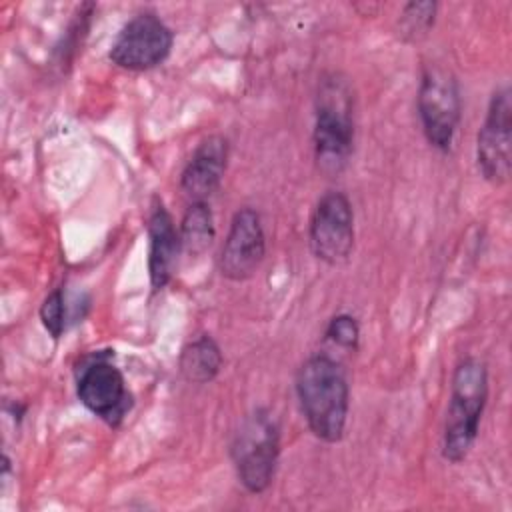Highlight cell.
I'll return each mask as SVG.
<instances>
[{
    "instance_id": "obj_1",
    "label": "cell",
    "mask_w": 512,
    "mask_h": 512,
    "mask_svg": "<svg viewBox=\"0 0 512 512\" xmlns=\"http://www.w3.org/2000/svg\"><path fill=\"white\" fill-rule=\"evenodd\" d=\"M294 384L310 432L322 442H340L350 408V388L342 366L326 354L310 356L298 368Z\"/></svg>"
},
{
    "instance_id": "obj_2",
    "label": "cell",
    "mask_w": 512,
    "mask_h": 512,
    "mask_svg": "<svg viewBox=\"0 0 512 512\" xmlns=\"http://www.w3.org/2000/svg\"><path fill=\"white\" fill-rule=\"evenodd\" d=\"M314 160L322 174H340L354 146V112L352 92L338 74L322 78L316 96L314 120Z\"/></svg>"
},
{
    "instance_id": "obj_3",
    "label": "cell",
    "mask_w": 512,
    "mask_h": 512,
    "mask_svg": "<svg viewBox=\"0 0 512 512\" xmlns=\"http://www.w3.org/2000/svg\"><path fill=\"white\" fill-rule=\"evenodd\" d=\"M488 400V370L478 358H464L452 374L450 404L444 422L442 456L448 462H462L474 446L480 418Z\"/></svg>"
},
{
    "instance_id": "obj_4",
    "label": "cell",
    "mask_w": 512,
    "mask_h": 512,
    "mask_svg": "<svg viewBox=\"0 0 512 512\" xmlns=\"http://www.w3.org/2000/svg\"><path fill=\"white\" fill-rule=\"evenodd\" d=\"M230 454L236 476L250 494H262L272 484L280 456V428L270 410L256 408L242 420Z\"/></svg>"
},
{
    "instance_id": "obj_5",
    "label": "cell",
    "mask_w": 512,
    "mask_h": 512,
    "mask_svg": "<svg viewBox=\"0 0 512 512\" xmlns=\"http://www.w3.org/2000/svg\"><path fill=\"white\" fill-rule=\"evenodd\" d=\"M460 110V90L454 74L440 66H428L418 88V116L426 140L440 152L452 148Z\"/></svg>"
},
{
    "instance_id": "obj_6",
    "label": "cell",
    "mask_w": 512,
    "mask_h": 512,
    "mask_svg": "<svg viewBox=\"0 0 512 512\" xmlns=\"http://www.w3.org/2000/svg\"><path fill=\"white\" fill-rule=\"evenodd\" d=\"M78 400L108 426H118L132 408V396L122 372L112 364V352H94L82 360L76 380Z\"/></svg>"
},
{
    "instance_id": "obj_7",
    "label": "cell",
    "mask_w": 512,
    "mask_h": 512,
    "mask_svg": "<svg viewBox=\"0 0 512 512\" xmlns=\"http://www.w3.org/2000/svg\"><path fill=\"white\" fill-rule=\"evenodd\" d=\"M308 240L312 254L330 264H342L354 250V210L346 194L326 192L310 218Z\"/></svg>"
},
{
    "instance_id": "obj_8",
    "label": "cell",
    "mask_w": 512,
    "mask_h": 512,
    "mask_svg": "<svg viewBox=\"0 0 512 512\" xmlns=\"http://www.w3.org/2000/svg\"><path fill=\"white\" fill-rule=\"evenodd\" d=\"M172 44V30L156 14L142 12L120 30L108 56L118 68L142 72L162 64Z\"/></svg>"
},
{
    "instance_id": "obj_9",
    "label": "cell",
    "mask_w": 512,
    "mask_h": 512,
    "mask_svg": "<svg viewBox=\"0 0 512 512\" xmlns=\"http://www.w3.org/2000/svg\"><path fill=\"white\" fill-rule=\"evenodd\" d=\"M512 100L510 90L498 88L488 104L484 124L476 138V162L488 182L504 184L510 176Z\"/></svg>"
},
{
    "instance_id": "obj_10",
    "label": "cell",
    "mask_w": 512,
    "mask_h": 512,
    "mask_svg": "<svg viewBox=\"0 0 512 512\" xmlns=\"http://www.w3.org/2000/svg\"><path fill=\"white\" fill-rule=\"evenodd\" d=\"M266 254V236L260 214L254 208H240L230 222L228 236L220 250V274L232 282L248 280L256 274Z\"/></svg>"
},
{
    "instance_id": "obj_11",
    "label": "cell",
    "mask_w": 512,
    "mask_h": 512,
    "mask_svg": "<svg viewBox=\"0 0 512 512\" xmlns=\"http://www.w3.org/2000/svg\"><path fill=\"white\" fill-rule=\"evenodd\" d=\"M228 140L220 134L204 138L182 170L180 186L192 202H206L216 192L226 172Z\"/></svg>"
},
{
    "instance_id": "obj_12",
    "label": "cell",
    "mask_w": 512,
    "mask_h": 512,
    "mask_svg": "<svg viewBox=\"0 0 512 512\" xmlns=\"http://www.w3.org/2000/svg\"><path fill=\"white\" fill-rule=\"evenodd\" d=\"M148 276L154 290H162L174 276L178 254L182 250L180 232L162 200L154 198L148 216Z\"/></svg>"
},
{
    "instance_id": "obj_13",
    "label": "cell",
    "mask_w": 512,
    "mask_h": 512,
    "mask_svg": "<svg viewBox=\"0 0 512 512\" xmlns=\"http://www.w3.org/2000/svg\"><path fill=\"white\" fill-rule=\"evenodd\" d=\"M224 358L216 340L208 334H202L190 340L178 358V370L186 382L208 384L222 370Z\"/></svg>"
},
{
    "instance_id": "obj_14",
    "label": "cell",
    "mask_w": 512,
    "mask_h": 512,
    "mask_svg": "<svg viewBox=\"0 0 512 512\" xmlns=\"http://www.w3.org/2000/svg\"><path fill=\"white\" fill-rule=\"evenodd\" d=\"M178 232H180L182 250L186 254L190 256L204 254L216 236L210 206L206 202H192L182 216V224Z\"/></svg>"
},
{
    "instance_id": "obj_15",
    "label": "cell",
    "mask_w": 512,
    "mask_h": 512,
    "mask_svg": "<svg viewBox=\"0 0 512 512\" xmlns=\"http://www.w3.org/2000/svg\"><path fill=\"white\" fill-rule=\"evenodd\" d=\"M436 2H410L404 6L398 18L400 38L406 42H416L424 38L434 26Z\"/></svg>"
},
{
    "instance_id": "obj_16",
    "label": "cell",
    "mask_w": 512,
    "mask_h": 512,
    "mask_svg": "<svg viewBox=\"0 0 512 512\" xmlns=\"http://www.w3.org/2000/svg\"><path fill=\"white\" fill-rule=\"evenodd\" d=\"M40 320L48 334L58 340L66 328V304H64V290L54 288L40 306Z\"/></svg>"
},
{
    "instance_id": "obj_17",
    "label": "cell",
    "mask_w": 512,
    "mask_h": 512,
    "mask_svg": "<svg viewBox=\"0 0 512 512\" xmlns=\"http://www.w3.org/2000/svg\"><path fill=\"white\" fill-rule=\"evenodd\" d=\"M326 338L340 348L356 350L360 340V326L350 314H336L326 326Z\"/></svg>"
}]
</instances>
